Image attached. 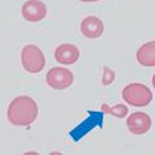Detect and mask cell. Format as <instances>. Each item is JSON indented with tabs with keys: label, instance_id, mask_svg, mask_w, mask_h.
<instances>
[{
	"label": "cell",
	"instance_id": "obj_1",
	"mask_svg": "<svg viewBox=\"0 0 155 155\" xmlns=\"http://www.w3.org/2000/svg\"><path fill=\"white\" fill-rule=\"evenodd\" d=\"M38 113L37 103L28 96H20L11 101L8 107V119L12 125L28 127L32 124Z\"/></svg>",
	"mask_w": 155,
	"mask_h": 155
},
{
	"label": "cell",
	"instance_id": "obj_2",
	"mask_svg": "<svg viewBox=\"0 0 155 155\" xmlns=\"http://www.w3.org/2000/svg\"><path fill=\"white\" fill-rule=\"evenodd\" d=\"M21 64L26 72L38 73L44 70L46 64L45 55L36 45H26L21 50Z\"/></svg>",
	"mask_w": 155,
	"mask_h": 155
},
{
	"label": "cell",
	"instance_id": "obj_3",
	"mask_svg": "<svg viewBox=\"0 0 155 155\" xmlns=\"http://www.w3.org/2000/svg\"><path fill=\"white\" fill-rule=\"evenodd\" d=\"M125 103L134 107H145L153 101V93L150 89L141 83H130L123 88L122 92Z\"/></svg>",
	"mask_w": 155,
	"mask_h": 155
},
{
	"label": "cell",
	"instance_id": "obj_4",
	"mask_svg": "<svg viewBox=\"0 0 155 155\" xmlns=\"http://www.w3.org/2000/svg\"><path fill=\"white\" fill-rule=\"evenodd\" d=\"M46 83L54 89H66L73 83V73L64 67H54L46 74Z\"/></svg>",
	"mask_w": 155,
	"mask_h": 155
},
{
	"label": "cell",
	"instance_id": "obj_5",
	"mask_svg": "<svg viewBox=\"0 0 155 155\" xmlns=\"http://www.w3.org/2000/svg\"><path fill=\"white\" fill-rule=\"evenodd\" d=\"M21 14L26 21L37 22L41 21L46 16L47 8L40 0H28L21 6Z\"/></svg>",
	"mask_w": 155,
	"mask_h": 155
},
{
	"label": "cell",
	"instance_id": "obj_6",
	"mask_svg": "<svg viewBox=\"0 0 155 155\" xmlns=\"http://www.w3.org/2000/svg\"><path fill=\"white\" fill-rule=\"evenodd\" d=\"M127 125L129 132L135 134V135H141L145 134L150 130L151 128V119L147 113L143 112H135L132 115H129L127 120Z\"/></svg>",
	"mask_w": 155,
	"mask_h": 155
},
{
	"label": "cell",
	"instance_id": "obj_7",
	"mask_svg": "<svg viewBox=\"0 0 155 155\" xmlns=\"http://www.w3.org/2000/svg\"><path fill=\"white\" fill-rule=\"evenodd\" d=\"M104 31L103 21L97 16H87L81 22V32L87 38H98Z\"/></svg>",
	"mask_w": 155,
	"mask_h": 155
},
{
	"label": "cell",
	"instance_id": "obj_8",
	"mask_svg": "<svg viewBox=\"0 0 155 155\" xmlns=\"http://www.w3.org/2000/svg\"><path fill=\"white\" fill-rule=\"evenodd\" d=\"M55 58L62 64H73L80 58V50L72 44H62L55 50Z\"/></svg>",
	"mask_w": 155,
	"mask_h": 155
},
{
	"label": "cell",
	"instance_id": "obj_9",
	"mask_svg": "<svg viewBox=\"0 0 155 155\" xmlns=\"http://www.w3.org/2000/svg\"><path fill=\"white\" fill-rule=\"evenodd\" d=\"M137 60L141 66L154 67L155 66V41H150L140 46L137 51Z\"/></svg>",
	"mask_w": 155,
	"mask_h": 155
},
{
	"label": "cell",
	"instance_id": "obj_10",
	"mask_svg": "<svg viewBox=\"0 0 155 155\" xmlns=\"http://www.w3.org/2000/svg\"><path fill=\"white\" fill-rule=\"evenodd\" d=\"M102 109L106 110L107 113L114 115L117 118H124L125 115L128 114V108L124 104H117L114 107H108V106H102Z\"/></svg>",
	"mask_w": 155,
	"mask_h": 155
},
{
	"label": "cell",
	"instance_id": "obj_11",
	"mask_svg": "<svg viewBox=\"0 0 155 155\" xmlns=\"http://www.w3.org/2000/svg\"><path fill=\"white\" fill-rule=\"evenodd\" d=\"M114 80V72L109 68L104 70V74H103V84H109Z\"/></svg>",
	"mask_w": 155,
	"mask_h": 155
},
{
	"label": "cell",
	"instance_id": "obj_12",
	"mask_svg": "<svg viewBox=\"0 0 155 155\" xmlns=\"http://www.w3.org/2000/svg\"><path fill=\"white\" fill-rule=\"evenodd\" d=\"M82 3H94V2H101V0H80Z\"/></svg>",
	"mask_w": 155,
	"mask_h": 155
},
{
	"label": "cell",
	"instance_id": "obj_13",
	"mask_svg": "<svg viewBox=\"0 0 155 155\" xmlns=\"http://www.w3.org/2000/svg\"><path fill=\"white\" fill-rule=\"evenodd\" d=\"M153 86H154V88H155V73H154V76H153Z\"/></svg>",
	"mask_w": 155,
	"mask_h": 155
}]
</instances>
